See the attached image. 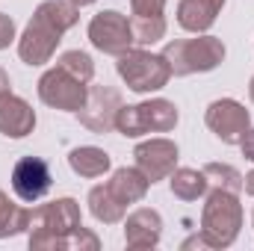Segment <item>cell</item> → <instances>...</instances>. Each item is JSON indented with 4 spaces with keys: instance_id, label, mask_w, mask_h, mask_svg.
Instances as JSON below:
<instances>
[{
    "instance_id": "d6986e66",
    "label": "cell",
    "mask_w": 254,
    "mask_h": 251,
    "mask_svg": "<svg viewBox=\"0 0 254 251\" xmlns=\"http://www.w3.org/2000/svg\"><path fill=\"white\" fill-rule=\"evenodd\" d=\"M207 189H210V184H207L204 172H195V169H178V172H172V192L181 201H195Z\"/></svg>"
},
{
    "instance_id": "44dd1931",
    "label": "cell",
    "mask_w": 254,
    "mask_h": 251,
    "mask_svg": "<svg viewBox=\"0 0 254 251\" xmlns=\"http://www.w3.org/2000/svg\"><path fill=\"white\" fill-rule=\"evenodd\" d=\"M204 178H207V184L210 189H228V192H240L243 189V175L234 169V166H222V163H207L204 169Z\"/></svg>"
},
{
    "instance_id": "ac0fdd59",
    "label": "cell",
    "mask_w": 254,
    "mask_h": 251,
    "mask_svg": "<svg viewBox=\"0 0 254 251\" xmlns=\"http://www.w3.org/2000/svg\"><path fill=\"white\" fill-rule=\"evenodd\" d=\"M89 210H92V216H95L98 222H104V225H116V222L125 219V204L110 192L107 184H104V187H95L89 192Z\"/></svg>"
},
{
    "instance_id": "484cf974",
    "label": "cell",
    "mask_w": 254,
    "mask_h": 251,
    "mask_svg": "<svg viewBox=\"0 0 254 251\" xmlns=\"http://www.w3.org/2000/svg\"><path fill=\"white\" fill-rule=\"evenodd\" d=\"M9 86H12V83H9V74L0 68V95H3V92H9Z\"/></svg>"
},
{
    "instance_id": "30bf717a",
    "label": "cell",
    "mask_w": 254,
    "mask_h": 251,
    "mask_svg": "<svg viewBox=\"0 0 254 251\" xmlns=\"http://www.w3.org/2000/svg\"><path fill=\"white\" fill-rule=\"evenodd\" d=\"M252 125L249 119V110L231 98H222V101H213L207 107V127L225 142V145H240V139L246 136V130Z\"/></svg>"
},
{
    "instance_id": "6da1fadb",
    "label": "cell",
    "mask_w": 254,
    "mask_h": 251,
    "mask_svg": "<svg viewBox=\"0 0 254 251\" xmlns=\"http://www.w3.org/2000/svg\"><path fill=\"white\" fill-rule=\"evenodd\" d=\"M77 24V6L71 0H45L33 21L27 24L21 42H18V54L27 65H42L48 63L63 39L68 27Z\"/></svg>"
},
{
    "instance_id": "ba28073f",
    "label": "cell",
    "mask_w": 254,
    "mask_h": 251,
    "mask_svg": "<svg viewBox=\"0 0 254 251\" xmlns=\"http://www.w3.org/2000/svg\"><path fill=\"white\" fill-rule=\"evenodd\" d=\"M89 39H92V45H95L98 51L116 54V57L125 54L127 48L136 42L130 21H127L122 12H116V9L98 12V15L92 18V24H89Z\"/></svg>"
},
{
    "instance_id": "2e32d148",
    "label": "cell",
    "mask_w": 254,
    "mask_h": 251,
    "mask_svg": "<svg viewBox=\"0 0 254 251\" xmlns=\"http://www.w3.org/2000/svg\"><path fill=\"white\" fill-rule=\"evenodd\" d=\"M107 187H110V192H113V195L127 207V204H136V201L145 198V192H148V187H151V181H148L139 169H119Z\"/></svg>"
},
{
    "instance_id": "7a4b0ae2",
    "label": "cell",
    "mask_w": 254,
    "mask_h": 251,
    "mask_svg": "<svg viewBox=\"0 0 254 251\" xmlns=\"http://www.w3.org/2000/svg\"><path fill=\"white\" fill-rule=\"evenodd\" d=\"M30 249H68V237L80 228V207L71 198L42 204L30 216Z\"/></svg>"
},
{
    "instance_id": "e0dca14e",
    "label": "cell",
    "mask_w": 254,
    "mask_h": 251,
    "mask_svg": "<svg viewBox=\"0 0 254 251\" xmlns=\"http://www.w3.org/2000/svg\"><path fill=\"white\" fill-rule=\"evenodd\" d=\"M68 166L80 175V178H101L104 172H110V154L101 148H74L68 154Z\"/></svg>"
},
{
    "instance_id": "cb8c5ba5",
    "label": "cell",
    "mask_w": 254,
    "mask_h": 251,
    "mask_svg": "<svg viewBox=\"0 0 254 251\" xmlns=\"http://www.w3.org/2000/svg\"><path fill=\"white\" fill-rule=\"evenodd\" d=\"M12 39H15V21H12L9 15H3V12H0V51H3V48H9V45H12Z\"/></svg>"
},
{
    "instance_id": "ffe728a7",
    "label": "cell",
    "mask_w": 254,
    "mask_h": 251,
    "mask_svg": "<svg viewBox=\"0 0 254 251\" xmlns=\"http://www.w3.org/2000/svg\"><path fill=\"white\" fill-rule=\"evenodd\" d=\"M30 216H33V210L15 207V204L0 192V237H12V234L30 228Z\"/></svg>"
},
{
    "instance_id": "8992f818",
    "label": "cell",
    "mask_w": 254,
    "mask_h": 251,
    "mask_svg": "<svg viewBox=\"0 0 254 251\" xmlns=\"http://www.w3.org/2000/svg\"><path fill=\"white\" fill-rule=\"evenodd\" d=\"M178 125V107L172 101H145L136 107H122L116 116V127L125 136H142V133H166Z\"/></svg>"
},
{
    "instance_id": "603a6c76",
    "label": "cell",
    "mask_w": 254,
    "mask_h": 251,
    "mask_svg": "<svg viewBox=\"0 0 254 251\" xmlns=\"http://www.w3.org/2000/svg\"><path fill=\"white\" fill-rule=\"evenodd\" d=\"M57 65H60V68H65L71 77L83 80V83H89V80H92V74H95L92 57H89V54H83V51H65Z\"/></svg>"
},
{
    "instance_id": "9a60e30c",
    "label": "cell",
    "mask_w": 254,
    "mask_h": 251,
    "mask_svg": "<svg viewBox=\"0 0 254 251\" xmlns=\"http://www.w3.org/2000/svg\"><path fill=\"white\" fill-rule=\"evenodd\" d=\"M225 0H181L178 3V24L190 33H204L213 27Z\"/></svg>"
},
{
    "instance_id": "5bb4252c",
    "label": "cell",
    "mask_w": 254,
    "mask_h": 251,
    "mask_svg": "<svg viewBox=\"0 0 254 251\" xmlns=\"http://www.w3.org/2000/svg\"><path fill=\"white\" fill-rule=\"evenodd\" d=\"M160 234H163V219L157 210L142 207L133 216H127L125 240L130 249H154L160 243Z\"/></svg>"
},
{
    "instance_id": "277c9868",
    "label": "cell",
    "mask_w": 254,
    "mask_h": 251,
    "mask_svg": "<svg viewBox=\"0 0 254 251\" xmlns=\"http://www.w3.org/2000/svg\"><path fill=\"white\" fill-rule=\"evenodd\" d=\"M163 57L169 60L172 74L187 77V74H195V71H213L225 60V45L213 36L181 39V42H169Z\"/></svg>"
},
{
    "instance_id": "4316f807",
    "label": "cell",
    "mask_w": 254,
    "mask_h": 251,
    "mask_svg": "<svg viewBox=\"0 0 254 251\" xmlns=\"http://www.w3.org/2000/svg\"><path fill=\"white\" fill-rule=\"evenodd\" d=\"M243 187H246V192H249V195H254V172H252V175H246Z\"/></svg>"
},
{
    "instance_id": "8fae6325",
    "label": "cell",
    "mask_w": 254,
    "mask_h": 251,
    "mask_svg": "<svg viewBox=\"0 0 254 251\" xmlns=\"http://www.w3.org/2000/svg\"><path fill=\"white\" fill-rule=\"evenodd\" d=\"M133 157H136V169L154 184V181H163V178H169L175 172L178 145L169 142V139H151V142L136 145Z\"/></svg>"
},
{
    "instance_id": "4fadbf2b",
    "label": "cell",
    "mask_w": 254,
    "mask_h": 251,
    "mask_svg": "<svg viewBox=\"0 0 254 251\" xmlns=\"http://www.w3.org/2000/svg\"><path fill=\"white\" fill-rule=\"evenodd\" d=\"M33 127H36L33 107L24 98H18V95L3 92L0 95V133L12 136V139H21V136L33 133Z\"/></svg>"
},
{
    "instance_id": "d4e9b609",
    "label": "cell",
    "mask_w": 254,
    "mask_h": 251,
    "mask_svg": "<svg viewBox=\"0 0 254 251\" xmlns=\"http://www.w3.org/2000/svg\"><path fill=\"white\" fill-rule=\"evenodd\" d=\"M240 148L249 160H254V130H246V136L240 139Z\"/></svg>"
},
{
    "instance_id": "3957f363",
    "label": "cell",
    "mask_w": 254,
    "mask_h": 251,
    "mask_svg": "<svg viewBox=\"0 0 254 251\" xmlns=\"http://www.w3.org/2000/svg\"><path fill=\"white\" fill-rule=\"evenodd\" d=\"M243 228V207L237 201V192L213 189L207 195L204 213H201V240L210 249H225L237 240Z\"/></svg>"
},
{
    "instance_id": "7402d4cb",
    "label": "cell",
    "mask_w": 254,
    "mask_h": 251,
    "mask_svg": "<svg viewBox=\"0 0 254 251\" xmlns=\"http://www.w3.org/2000/svg\"><path fill=\"white\" fill-rule=\"evenodd\" d=\"M130 27H133V39L139 45H154V42H160L166 36L163 15H133Z\"/></svg>"
},
{
    "instance_id": "52a82bcc",
    "label": "cell",
    "mask_w": 254,
    "mask_h": 251,
    "mask_svg": "<svg viewBox=\"0 0 254 251\" xmlns=\"http://www.w3.org/2000/svg\"><path fill=\"white\" fill-rule=\"evenodd\" d=\"M86 83L71 77L65 68H51L42 80H39V98L54 107V110H65V113H77L86 104Z\"/></svg>"
},
{
    "instance_id": "7c38bea8",
    "label": "cell",
    "mask_w": 254,
    "mask_h": 251,
    "mask_svg": "<svg viewBox=\"0 0 254 251\" xmlns=\"http://www.w3.org/2000/svg\"><path fill=\"white\" fill-rule=\"evenodd\" d=\"M51 169L42 157H21L12 169V189L21 201L33 204L51 189Z\"/></svg>"
},
{
    "instance_id": "5b68a950",
    "label": "cell",
    "mask_w": 254,
    "mask_h": 251,
    "mask_svg": "<svg viewBox=\"0 0 254 251\" xmlns=\"http://www.w3.org/2000/svg\"><path fill=\"white\" fill-rule=\"evenodd\" d=\"M119 74L133 92H157L169 83L172 68L163 54H151V51H133L127 48L125 54H119Z\"/></svg>"
},
{
    "instance_id": "f1b7e54d",
    "label": "cell",
    "mask_w": 254,
    "mask_h": 251,
    "mask_svg": "<svg viewBox=\"0 0 254 251\" xmlns=\"http://www.w3.org/2000/svg\"><path fill=\"white\" fill-rule=\"evenodd\" d=\"M249 92H252V101H254V77H252V86H249Z\"/></svg>"
},
{
    "instance_id": "83f0119b",
    "label": "cell",
    "mask_w": 254,
    "mask_h": 251,
    "mask_svg": "<svg viewBox=\"0 0 254 251\" xmlns=\"http://www.w3.org/2000/svg\"><path fill=\"white\" fill-rule=\"evenodd\" d=\"M71 3H74V6L80 9V6H89V3H95V0H71Z\"/></svg>"
},
{
    "instance_id": "9c48e42d",
    "label": "cell",
    "mask_w": 254,
    "mask_h": 251,
    "mask_svg": "<svg viewBox=\"0 0 254 251\" xmlns=\"http://www.w3.org/2000/svg\"><path fill=\"white\" fill-rule=\"evenodd\" d=\"M119 110H122V95L113 86H92L77 116H80V125H86L92 133H110L116 127Z\"/></svg>"
}]
</instances>
